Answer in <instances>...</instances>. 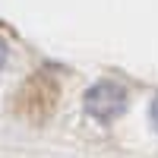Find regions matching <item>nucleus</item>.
<instances>
[{
    "label": "nucleus",
    "instance_id": "f03ea898",
    "mask_svg": "<svg viewBox=\"0 0 158 158\" xmlns=\"http://www.w3.org/2000/svg\"><path fill=\"white\" fill-rule=\"evenodd\" d=\"M6 54H10V48H6V41H3V38H0V67L6 63Z\"/></svg>",
    "mask_w": 158,
    "mask_h": 158
},
{
    "label": "nucleus",
    "instance_id": "7ed1b4c3",
    "mask_svg": "<svg viewBox=\"0 0 158 158\" xmlns=\"http://www.w3.org/2000/svg\"><path fill=\"white\" fill-rule=\"evenodd\" d=\"M152 120H155V127H158V95H155V101H152Z\"/></svg>",
    "mask_w": 158,
    "mask_h": 158
},
{
    "label": "nucleus",
    "instance_id": "f257e3e1",
    "mask_svg": "<svg viewBox=\"0 0 158 158\" xmlns=\"http://www.w3.org/2000/svg\"><path fill=\"white\" fill-rule=\"evenodd\" d=\"M85 108H89L92 117H98V120H114V117H120L123 108H127V92L117 82H98L95 89H89Z\"/></svg>",
    "mask_w": 158,
    "mask_h": 158
}]
</instances>
